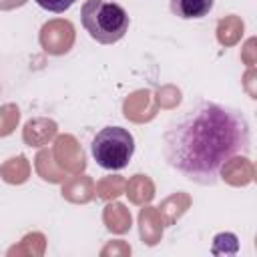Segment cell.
Returning <instances> with one entry per match:
<instances>
[{
	"instance_id": "cell-19",
	"label": "cell",
	"mask_w": 257,
	"mask_h": 257,
	"mask_svg": "<svg viewBox=\"0 0 257 257\" xmlns=\"http://www.w3.org/2000/svg\"><path fill=\"white\" fill-rule=\"evenodd\" d=\"M124 185H126L124 177H120V175H106L98 183H94V193L102 201H114L116 197H120L124 193Z\"/></svg>"
},
{
	"instance_id": "cell-25",
	"label": "cell",
	"mask_w": 257,
	"mask_h": 257,
	"mask_svg": "<svg viewBox=\"0 0 257 257\" xmlns=\"http://www.w3.org/2000/svg\"><path fill=\"white\" fill-rule=\"evenodd\" d=\"M241 60L251 68V66H255V62H257V48H255V38H249L247 42H245V46L241 48Z\"/></svg>"
},
{
	"instance_id": "cell-23",
	"label": "cell",
	"mask_w": 257,
	"mask_h": 257,
	"mask_svg": "<svg viewBox=\"0 0 257 257\" xmlns=\"http://www.w3.org/2000/svg\"><path fill=\"white\" fill-rule=\"evenodd\" d=\"M131 255V245L122 239H114L108 241L102 249H100V257H126Z\"/></svg>"
},
{
	"instance_id": "cell-20",
	"label": "cell",
	"mask_w": 257,
	"mask_h": 257,
	"mask_svg": "<svg viewBox=\"0 0 257 257\" xmlns=\"http://www.w3.org/2000/svg\"><path fill=\"white\" fill-rule=\"evenodd\" d=\"M20 122V108L14 102H6L0 106V137H8L16 131Z\"/></svg>"
},
{
	"instance_id": "cell-24",
	"label": "cell",
	"mask_w": 257,
	"mask_h": 257,
	"mask_svg": "<svg viewBox=\"0 0 257 257\" xmlns=\"http://www.w3.org/2000/svg\"><path fill=\"white\" fill-rule=\"evenodd\" d=\"M74 2H76V0H36V4H38L40 8H44V10H48V12H56V14L68 10Z\"/></svg>"
},
{
	"instance_id": "cell-3",
	"label": "cell",
	"mask_w": 257,
	"mask_h": 257,
	"mask_svg": "<svg viewBox=\"0 0 257 257\" xmlns=\"http://www.w3.org/2000/svg\"><path fill=\"white\" fill-rule=\"evenodd\" d=\"M135 153V139L122 126H104L92 141V157L102 169L118 171L128 165Z\"/></svg>"
},
{
	"instance_id": "cell-12",
	"label": "cell",
	"mask_w": 257,
	"mask_h": 257,
	"mask_svg": "<svg viewBox=\"0 0 257 257\" xmlns=\"http://www.w3.org/2000/svg\"><path fill=\"white\" fill-rule=\"evenodd\" d=\"M191 203H193V199H191L187 193H183V191L169 195V197L157 207L159 213H161V219H163L165 227H167V225H175V223L189 211Z\"/></svg>"
},
{
	"instance_id": "cell-21",
	"label": "cell",
	"mask_w": 257,
	"mask_h": 257,
	"mask_svg": "<svg viewBox=\"0 0 257 257\" xmlns=\"http://www.w3.org/2000/svg\"><path fill=\"white\" fill-rule=\"evenodd\" d=\"M155 102H157L159 108H167V110L177 108V104L181 102V90L177 86H173V84H165V86H161L157 90Z\"/></svg>"
},
{
	"instance_id": "cell-15",
	"label": "cell",
	"mask_w": 257,
	"mask_h": 257,
	"mask_svg": "<svg viewBox=\"0 0 257 257\" xmlns=\"http://www.w3.org/2000/svg\"><path fill=\"white\" fill-rule=\"evenodd\" d=\"M34 169L38 177L46 183H62L66 179V173L56 165L52 157V149H40L38 155L34 157Z\"/></svg>"
},
{
	"instance_id": "cell-22",
	"label": "cell",
	"mask_w": 257,
	"mask_h": 257,
	"mask_svg": "<svg viewBox=\"0 0 257 257\" xmlns=\"http://www.w3.org/2000/svg\"><path fill=\"white\" fill-rule=\"evenodd\" d=\"M239 249V243H237V237L233 233H219L215 235L213 239V253L215 255H233L237 253Z\"/></svg>"
},
{
	"instance_id": "cell-27",
	"label": "cell",
	"mask_w": 257,
	"mask_h": 257,
	"mask_svg": "<svg viewBox=\"0 0 257 257\" xmlns=\"http://www.w3.org/2000/svg\"><path fill=\"white\" fill-rule=\"evenodd\" d=\"M28 0H0V10H14L24 6Z\"/></svg>"
},
{
	"instance_id": "cell-18",
	"label": "cell",
	"mask_w": 257,
	"mask_h": 257,
	"mask_svg": "<svg viewBox=\"0 0 257 257\" xmlns=\"http://www.w3.org/2000/svg\"><path fill=\"white\" fill-rule=\"evenodd\" d=\"M211 8L213 0H171V10L179 18H203Z\"/></svg>"
},
{
	"instance_id": "cell-11",
	"label": "cell",
	"mask_w": 257,
	"mask_h": 257,
	"mask_svg": "<svg viewBox=\"0 0 257 257\" xmlns=\"http://www.w3.org/2000/svg\"><path fill=\"white\" fill-rule=\"evenodd\" d=\"M102 223L110 233L122 235L133 227V217H131V211L122 203L106 201V207L102 211Z\"/></svg>"
},
{
	"instance_id": "cell-17",
	"label": "cell",
	"mask_w": 257,
	"mask_h": 257,
	"mask_svg": "<svg viewBox=\"0 0 257 257\" xmlns=\"http://www.w3.org/2000/svg\"><path fill=\"white\" fill-rule=\"evenodd\" d=\"M44 251H46V237L42 233L34 231V233L24 235L18 245H14L6 251V255L8 257H14V255L16 257H20V255H24V257H42Z\"/></svg>"
},
{
	"instance_id": "cell-8",
	"label": "cell",
	"mask_w": 257,
	"mask_h": 257,
	"mask_svg": "<svg viewBox=\"0 0 257 257\" xmlns=\"http://www.w3.org/2000/svg\"><path fill=\"white\" fill-rule=\"evenodd\" d=\"M56 133H58V124L52 118L36 116V118H30L24 124V128H22V141L28 147H44L50 141H54Z\"/></svg>"
},
{
	"instance_id": "cell-16",
	"label": "cell",
	"mask_w": 257,
	"mask_h": 257,
	"mask_svg": "<svg viewBox=\"0 0 257 257\" xmlns=\"http://www.w3.org/2000/svg\"><path fill=\"white\" fill-rule=\"evenodd\" d=\"M245 24L239 16L229 14L217 22V40L221 46H235L243 36Z\"/></svg>"
},
{
	"instance_id": "cell-4",
	"label": "cell",
	"mask_w": 257,
	"mask_h": 257,
	"mask_svg": "<svg viewBox=\"0 0 257 257\" xmlns=\"http://www.w3.org/2000/svg\"><path fill=\"white\" fill-rule=\"evenodd\" d=\"M74 38H76L74 26L66 18H52V20H48L46 24H42L40 34H38L42 50L46 54H52V56L66 54L72 48Z\"/></svg>"
},
{
	"instance_id": "cell-6",
	"label": "cell",
	"mask_w": 257,
	"mask_h": 257,
	"mask_svg": "<svg viewBox=\"0 0 257 257\" xmlns=\"http://www.w3.org/2000/svg\"><path fill=\"white\" fill-rule=\"evenodd\" d=\"M157 102H155V94L149 88H139L135 92H131L124 102H122V112L124 118H128L131 122H149L157 116Z\"/></svg>"
},
{
	"instance_id": "cell-10",
	"label": "cell",
	"mask_w": 257,
	"mask_h": 257,
	"mask_svg": "<svg viewBox=\"0 0 257 257\" xmlns=\"http://www.w3.org/2000/svg\"><path fill=\"white\" fill-rule=\"evenodd\" d=\"M163 231H165V223L161 219V213L157 207L151 205H143L141 213H139V233L145 245L153 247L163 239Z\"/></svg>"
},
{
	"instance_id": "cell-13",
	"label": "cell",
	"mask_w": 257,
	"mask_h": 257,
	"mask_svg": "<svg viewBox=\"0 0 257 257\" xmlns=\"http://www.w3.org/2000/svg\"><path fill=\"white\" fill-rule=\"evenodd\" d=\"M124 195L133 205H149L155 197V183L147 175H133L124 185Z\"/></svg>"
},
{
	"instance_id": "cell-2",
	"label": "cell",
	"mask_w": 257,
	"mask_h": 257,
	"mask_svg": "<svg viewBox=\"0 0 257 257\" xmlns=\"http://www.w3.org/2000/svg\"><path fill=\"white\" fill-rule=\"evenodd\" d=\"M80 20L84 30L100 44H114L128 30L126 10L106 0H86L80 8Z\"/></svg>"
},
{
	"instance_id": "cell-26",
	"label": "cell",
	"mask_w": 257,
	"mask_h": 257,
	"mask_svg": "<svg viewBox=\"0 0 257 257\" xmlns=\"http://www.w3.org/2000/svg\"><path fill=\"white\" fill-rule=\"evenodd\" d=\"M255 78H257V72H255V66H251V68L245 72V76H243V86H245V90L249 92V96H251V98H257Z\"/></svg>"
},
{
	"instance_id": "cell-14",
	"label": "cell",
	"mask_w": 257,
	"mask_h": 257,
	"mask_svg": "<svg viewBox=\"0 0 257 257\" xmlns=\"http://www.w3.org/2000/svg\"><path fill=\"white\" fill-rule=\"evenodd\" d=\"M30 171H32L30 161L24 155L10 157L8 161H4L0 165V177L8 185H22V183H26L28 177H30Z\"/></svg>"
},
{
	"instance_id": "cell-5",
	"label": "cell",
	"mask_w": 257,
	"mask_h": 257,
	"mask_svg": "<svg viewBox=\"0 0 257 257\" xmlns=\"http://www.w3.org/2000/svg\"><path fill=\"white\" fill-rule=\"evenodd\" d=\"M52 157L66 175H76L86 169V155L80 143L72 135H56L52 145Z\"/></svg>"
},
{
	"instance_id": "cell-1",
	"label": "cell",
	"mask_w": 257,
	"mask_h": 257,
	"mask_svg": "<svg viewBox=\"0 0 257 257\" xmlns=\"http://www.w3.org/2000/svg\"><path fill=\"white\" fill-rule=\"evenodd\" d=\"M249 124L239 110L203 100L167 128L163 155L189 181L213 185L221 165L249 151Z\"/></svg>"
},
{
	"instance_id": "cell-9",
	"label": "cell",
	"mask_w": 257,
	"mask_h": 257,
	"mask_svg": "<svg viewBox=\"0 0 257 257\" xmlns=\"http://www.w3.org/2000/svg\"><path fill=\"white\" fill-rule=\"evenodd\" d=\"M62 197L68 203H76V205H84L90 203L94 199V181L88 175L76 173L74 177H66L62 181Z\"/></svg>"
},
{
	"instance_id": "cell-7",
	"label": "cell",
	"mask_w": 257,
	"mask_h": 257,
	"mask_svg": "<svg viewBox=\"0 0 257 257\" xmlns=\"http://www.w3.org/2000/svg\"><path fill=\"white\" fill-rule=\"evenodd\" d=\"M219 173H221L223 181L227 185H231V187H245V185H249L255 179V167H253V163L245 155L243 157L241 155L229 157L221 165Z\"/></svg>"
}]
</instances>
